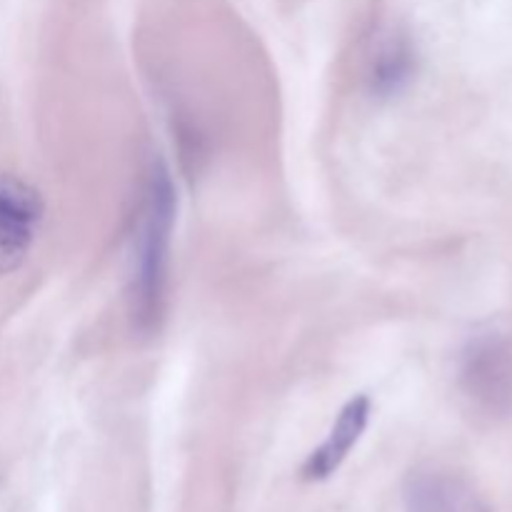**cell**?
<instances>
[{
    "label": "cell",
    "mask_w": 512,
    "mask_h": 512,
    "mask_svg": "<svg viewBox=\"0 0 512 512\" xmlns=\"http://www.w3.org/2000/svg\"><path fill=\"white\" fill-rule=\"evenodd\" d=\"M45 205L38 190L18 175L0 173V275L25 263Z\"/></svg>",
    "instance_id": "3"
},
{
    "label": "cell",
    "mask_w": 512,
    "mask_h": 512,
    "mask_svg": "<svg viewBox=\"0 0 512 512\" xmlns=\"http://www.w3.org/2000/svg\"><path fill=\"white\" fill-rule=\"evenodd\" d=\"M175 185L163 160L148 168L140 188L133 228V268H130V315L143 335L158 333L168 313L170 240L175 228Z\"/></svg>",
    "instance_id": "1"
},
{
    "label": "cell",
    "mask_w": 512,
    "mask_h": 512,
    "mask_svg": "<svg viewBox=\"0 0 512 512\" xmlns=\"http://www.w3.org/2000/svg\"><path fill=\"white\" fill-rule=\"evenodd\" d=\"M405 512H493L470 480L445 468H418L403 483Z\"/></svg>",
    "instance_id": "4"
},
{
    "label": "cell",
    "mask_w": 512,
    "mask_h": 512,
    "mask_svg": "<svg viewBox=\"0 0 512 512\" xmlns=\"http://www.w3.org/2000/svg\"><path fill=\"white\" fill-rule=\"evenodd\" d=\"M370 410H373V405H370L368 395H355L353 400H348L345 408L338 413V418H335L328 438L303 463L300 478L308 480V483H323L330 475L338 473L340 465L348 460L350 450L363 438L365 428L370 423Z\"/></svg>",
    "instance_id": "6"
},
{
    "label": "cell",
    "mask_w": 512,
    "mask_h": 512,
    "mask_svg": "<svg viewBox=\"0 0 512 512\" xmlns=\"http://www.w3.org/2000/svg\"><path fill=\"white\" fill-rule=\"evenodd\" d=\"M418 73V50L408 33L390 28L378 35L365 65V85L370 95L385 100L395 98L415 80Z\"/></svg>",
    "instance_id": "5"
},
{
    "label": "cell",
    "mask_w": 512,
    "mask_h": 512,
    "mask_svg": "<svg viewBox=\"0 0 512 512\" xmlns=\"http://www.w3.org/2000/svg\"><path fill=\"white\" fill-rule=\"evenodd\" d=\"M458 385L475 413L490 420L512 415V340L500 330L473 335L460 350Z\"/></svg>",
    "instance_id": "2"
}]
</instances>
